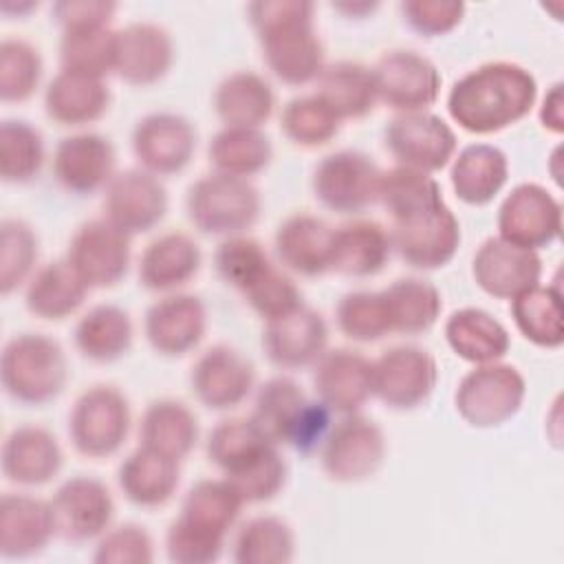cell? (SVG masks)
Segmentation results:
<instances>
[{"mask_svg": "<svg viewBox=\"0 0 564 564\" xmlns=\"http://www.w3.org/2000/svg\"><path fill=\"white\" fill-rule=\"evenodd\" d=\"M538 99L531 70L509 59L485 62L460 75L447 93V112L471 134H494L522 121Z\"/></svg>", "mask_w": 564, "mask_h": 564, "instance_id": "6da1fadb", "label": "cell"}, {"mask_svg": "<svg viewBox=\"0 0 564 564\" xmlns=\"http://www.w3.org/2000/svg\"><path fill=\"white\" fill-rule=\"evenodd\" d=\"M308 0H256L247 4L269 70L289 86L315 82L324 70V44Z\"/></svg>", "mask_w": 564, "mask_h": 564, "instance_id": "7a4b0ae2", "label": "cell"}, {"mask_svg": "<svg viewBox=\"0 0 564 564\" xmlns=\"http://www.w3.org/2000/svg\"><path fill=\"white\" fill-rule=\"evenodd\" d=\"M68 379L62 344L44 333H18L0 352V383L22 405H44L57 399Z\"/></svg>", "mask_w": 564, "mask_h": 564, "instance_id": "3957f363", "label": "cell"}, {"mask_svg": "<svg viewBox=\"0 0 564 564\" xmlns=\"http://www.w3.org/2000/svg\"><path fill=\"white\" fill-rule=\"evenodd\" d=\"M262 198L249 178L220 172L196 178L185 194L189 223L212 236H238L256 225Z\"/></svg>", "mask_w": 564, "mask_h": 564, "instance_id": "277c9868", "label": "cell"}, {"mask_svg": "<svg viewBox=\"0 0 564 564\" xmlns=\"http://www.w3.org/2000/svg\"><path fill=\"white\" fill-rule=\"evenodd\" d=\"M527 397V379L511 364H478L456 386L454 405L471 427H500L511 421Z\"/></svg>", "mask_w": 564, "mask_h": 564, "instance_id": "5b68a950", "label": "cell"}, {"mask_svg": "<svg viewBox=\"0 0 564 564\" xmlns=\"http://www.w3.org/2000/svg\"><path fill=\"white\" fill-rule=\"evenodd\" d=\"M132 414L128 397L110 383L86 388L68 412V438L88 458L117 454L130 432Z\"/></svg>", "mask_w": 564, "mask_h": 564, "instance_id": "8992f818", "label": "cell"}, {"mask_svg": "<svg viewBox=\"0 0 564 564\" xmlns=\"http://www.w3.org/2000/svg\"><path fill=\"white\" fill-rule=\"evenodd\" d=\"M381 172L361 150H335L313 167V196L335 214H359L379 200Z\"/></svg>", "mask_w": 564, "mask_h": 564, "instance_id": "52a82bcc", "label": "cell"}, {"mask_svg": "<svg viewBox=\"0 0 564 564\" xmlns=\"http://www.w3.org/2000/svg\"><path fill=\"white\" fill-rule=\"evenodd\" d=\"M383 458V430L359 412L344 414L335 425H330L319 447L322 469L335 482H361L377 474Z\"/></svg>", "mask_w": 564, "mask_h": 564, "instance_id": "ba28073f", "label": "cell"}, {"mask_svg": "<svg viewBox=\"0 0 564 564\" xmlns=\"http://www.w3.org/2000/svg\"><path fill=\"white\" fill-rule=\"evenodd\" d=\"M386 148L399 165L425 174L447 167L456 154V132L430 110L399 112L386 126Z\"/></svg>", "mask_w": 564, "mask_h": 564, "instance_id": "9c48e42d", "label": "cell"}, {"mask_svg": "<svg viewBox=\"0 0 564 564\" xmlns=\"http://www.w3.org/2000/svg\"><path fill=\"white\" fill-rule=\"evenodd\" d=\"M377 101L399 112L427 110L441 93V70L419 51H386L372 66Z\"/></svg>", "mask_w": 564, "mask_h": 564, "instance_id": "30bf717a", "label": "cell"}, {"mask_svg": "<svg viewBox=\"0 0 564 564\" xmlns=\"http://www.w3.org/2000/svg\"><path fill=\"white\" fill-rule=\"evenodd\" d=\"M436 381V359L414 344L392 346L372 361V397L392 410L419 408L430 399Z\"/></svg>", "mask_w": 564, "mask_h": 564, "instance_id": "8fae6325", "label": "cell"}, {"mask_svg": "<svg viewBox=\"0 0 564 564\" xmlns=\"http://www.w3.org/2000/svg\"><path fill=\"white\" fill-rule=\"evenodd\" d=\"M498 236L524 249L553 245L562 234V203L540 183H518L500 203Z\"/></svg>", "mask_w": 564, "mask_h": 564, "instance_id": "7c38bea8", "label": "cell"}, {"mask_svg": "<svg viewBox=\"0 0 564 564\" xmlns=\"http://www.w3.org/2000/svg\"><path fill=\"white\" fill-rule=\"evenodd\" d=\"M130 238L108 218H90L70 236L66 260L88 289L115 286L130 267Z\"/></svg>", "mask_w": 564, "mask_h": 564, "instance_id": "4fadbf2b", "label": "cell"}, {"mask_svg": "<svg viewBox=\"0 0 564 564\" xmlns=\"http://www.w3.org/2000/svg\"><path fill=\"white\" fill-rule=\"evenodd\" d=\"M392 249L412 269H441L460 247V223L443 203L427 212L394 220L390 229Z\"/></svg>", "mask_w": 564, "mask_h": 564, "instance_id": "5bb4252c", "label": "cell"}, {"mask_svg": "<svg viewBox=\"0 0 564 564\" xmlns=\"http://www.w3.org/2000/svg\"><path fill=\"white\" fill-rule=\"evenodd\" d=\"M194 123L172 110L143 115L132 130V152L141 170L154 176L183 172L196 152Z\"/></svg>", "mask_w": 564, "mask_h": 564, "instance_id": "9a60e30c", "label": "cell"}, {"mask_svg": "<svg viewBox=\"0 0 564 564\" xmlns=\"http://www.w3.org/2000/svg\"><path fill=\"white\" fill-rule=\"evenodd\" d=\"M55 518V531L68 542L97 540L110 529L115 500L108 485L95 476L66 478L48 500Z\"/></svg>", "mask_w": 564, "mask_h": 564, "instance_id": "2e32d148", "label": "cell"}, {"mask_svg": "<svg viewBox=\"0 0 564 564\" xmlns=\"http://www.w3.org/2000/svg\"><path fill=\"white\" fill-rule=\"evenodd\" d=\"M163 181L141 167L117 172L104 189V218L128 236L154 229L167 214Z\"/></svg>", "mask_w": 564, "mask_h": 564, "instance_id": "e0dca14e", "label": "cell"}, {"mask_svg": "<svg viewBox=\"0 0 564 564\" xmlns=\"http://www.w3.org/2000/svg\"><path fill=\"white\" fill-rule=\"evenodd\" d=\"M117 163L115 145L99 132L62 137L53 150V176L68 192L90 196L112 181Z\"/></svg>", "mask_w": 564, "mask_h": 564, "instance_id": "ac0fdd59", "label": "cell"}, {"mask_svg": "<svg viewBox=\"0 0 564 564\" xmlns=\"http://www.w3.org/2000/svg\"><path fill=\"white\" fill-rule=\"evenodd\" d=\"M256 368L238 348L229 344L209 346L198 355L189 372L196 399L209 410L240 405L253 390Z\"/></svg>", "mask_w": 564, "mask_h": 564, "instance_id": "d6986e66", "label": "cell"}, {"mask_svg": "<svg viewBox=\"0 0 564 564\" xmlns=\"http://www.w3.org/2000/svg\"><path fill=\"white\" fill-rule=\"evenodd\" d=\"M471 278L487 295L513 300L522 291L540 284L542 258L533 249L491 236L471 258Z\"/></svg>", "mask_w": 564, "mask_h": 564, "instance_id": "ffe728a7", "label": "cell"}, {"mask_svg": "<svg viewBox=\"0 0 564 564\" xmlns=\"http://www.w3.org/2000/svg\"><path fill=\"white\" fill-rule=\"evenodd\" d=\"M205 330L207 308L192 293H167L152 302L143 317L145 339L163 357L187 355L200 344Z\"/></svg>", "mask_w": 564, "mask_h": 564, "instance_id": "44dd1931", "label": "cell"}, {"mask_svg": "<svg viewBox=\"0 0 564 564\" xmlns=\"http://www.w3.org/2000/svg\"><path fill=\"white\" fill-rule=\"evenodd\" d=\"M174 62V42L167 29L150 20H137L117 29L115 75L130 86L161 82Z\"/></svg>", "mask_w": 564, "mask_h": 564, "instance_id": "7402d4cb", "label": "cell"}, {"mask_svg": "<svg viewBox=\"0 0 564 564\" xmlns=\"http://www.w3.org/2000/svg\"><path fill=\"white\" fill-rule=\"evenodd\" d=\"M326 319L306 304L267 319L262 330V350L267 359L284 370H297L315 364L326 350Z\"/></svg>", "mask_w": 564, "mask_h": 564, "instance_id": "603a6c76", "label": "cell"}, {"mask_svg": "<svg viewBox=\"0 0 564 564\" xmlns=\"http://www.w3.org/2000/svg\"><path fill=\"white\" fill-rule=\"evenodd\" d=\"M317 399L337 414H355L372 397V361L350 348L324 350L315 361Z\"/></svg>", "mask_w": 564, "mask_h": 564, "instance_id": "cb8c5ba5", "label": "cell"}, {"mask_svg": "<svg viewBox=\"0 0 564 564\" xmlns=\"http://www.w3.org/2000/svg\"><path fill=\"white\" fill-rule=\"evenodd\" d=\"M64 463L57 436L42 425L24 423L13 427L0 449L2 476L20 487H40L51 482Z\"/></svg>", "mask_w": 564, "mask_h": 564, "instance_id": "d4e9b609", "label": "cell"}, {"mask_svg": "<svg viewBox=\"0 0 564 564\" xmlns=\"http://www.w3.org/2000/svg\"><path fill=\"white\" fill-rule=\"evenodd\" d=\"M57 535L51 502L31 494L0 498V555L29 560L40 555Z\"/></svg>", "mask_w": 564, "mask_h": 564, "instance_id": "484cf974", "label": "cell"}, {"mask_svg": "<svg viewBox=\"0 0 564 564\" xmlns=\"http://www.w3.org/2000/svg\"><path fill=\"white\" fill-rule=\"evenodd\" d=\"M333 231L335 227L315 214L286 216L273 238L280 264L304 278L324 275L330 271Z\"/></svg>", "mask_w": 564, "mask_h": 564, "instance_id": "4316f807", "label": "cell"}, {"mask_svg": "<svg viewBox=\"0 0 564 564\" xmlns=\"http://www.w3.org/2000/svg\"><path fill=\"white\" fill-rule=\"evenodd\" d=\"M110 97L104 79L62 68L44 88V112L59 126L79 128L99 121L110 108Z\"/></svg>", "mask_w": 564, "mask_h": 564, "instance_id": "83f0119b", "label": "cell"}, {"mask_svg": "<svg viewBox=\"0 0 564 564\" xmlns=\"http://www.w3.org/2000/svg\"><path fill=\"white\" fill-rule=\"evenodd\" d=\"M181 460L139 445L117 471V482L126 500L143 509H156L172 500L181 482Z\"/></svg>", "mask_w": 564, "mask_h": 564, "instance_id": "f1b7e54d", "label": "cell"}, {"mask_svg": "<svg viewBox=\"0 0 564 564\" xmlns=\"http://www.w3.org/2000/svg\"><path fill=\"white\" fill-rule=\"evenodd\" d=\"M198 242L185 231H165L150 240L139 258V282L148 291H170L187 284L200 269Z\"/></svg>", "mask_w": 564, "mask_h": 564, "instance_id": "f546056e", "label": "cell"}, {"mask_svg": "<svg viewBox=\"0 0 564 564\" xmlns=\"http://www.w3.org/2000/svg\"><path fill=\"white\" fill-rule=\"evenodd\" d=\"M449 181L465 205H489L509 181V159L494 143H469L454 154Z\"/></svg>", "mask_w": 564, "mask_h": 564, "instance_id": "4dcf8cb0", "label": "cell"}, {"mask_svg": "<svg viewBox=\"0 0 564 564\" xmlns=\"http://www.w3.org/2000/svg\"><path fill=\"white\" fill-rule=\"evenodd\" d=\"M390 253V231L375 220L357 218L333 231L330 271L348 278H370L388 264Z\"/></svg>", "mask_w": 564, "mask_h": 564, "instance_id": "1f68e13d", "label": "cell"}, {"mask_svg": "<svg viewBox=\"0 0 564 564\" xmlns=\"http://www.w3.org/2000/svg\"><path fill=\"white\" fill-rule=\"evenodd\" d=\"M443 335L447 346L474 366L500 361L511 346L507 326L478 306L452 311L443 324Z\"/></svg>", "mask_w": 564, "mask_h": 564, "instance_id": "d6a6232c", "label": "cell"}, {"mask_svg": "<svg viewBox=\"0 0 564 564\" xmlns=\"http://www.w3.org/2000/svg\"><path fill=\"white\" fill-rule=\"evenodd\" d=\"M275 108L271 84L253 70L225 75L214 90V110L223 128H262Z\"/></svg>", "mask_w": 564, "mask_h": 564, "instance_id": "836d02e7", "label": "cell"}, {"mask_svg": "<svg viewBox=\"0 0 564 564\" xmlns=\"http://www.w3.org/2000/svg\"><path fill=\"white\" fill-rule=\"evenodd\" d=\"M132 337L130 313L110 302L90 306L73 328L75 348L95 364H110L123 357L132 346Z\"/></svg>", "mask_w": 564, "mask_h": 564, "instance_id": "e575fe53", "label": "cell"}, {"mask_svg": "<svg viewBox=\"0 0 564 564\" xmlns=\"http://www.w3.org/2000/svg\"><path fill=\"white\" fill-rule=\"evenodd\" d=\"M88 284L68 260H53L40 267L26 282L24 304L40 319H64L73 315L88 295Z\"/></svg>", "mask_w": 564, "mask_h": 564, "instance_id": "d590c367", "label": "cell"}, {"mask_svg": "<svg viewBox=\"0 0 564 564\" xmlns=\"http://www.w3.org/2000/svg\"><path fill=\"white\" fill-rule=\"evenodd\" d=\"M315 95L324 99L341 121L361 119L372 112L377 104L372 68L350 59L326 64L315 79Z\"/></svg>", "mask_w": 564, "mask_h": 564, "instance_id": "8d00e7d4", "label": "cell"}, {"mask_svg": "<svg viewBox=\"0 0 564 564\" xmlns=\"http://www.w3.org/2000/svg\"><path fill=\"white\" fill-rule=\"evenodd\" d=\"M198 443V419L178 399L148 403L139 423V445L183 460Z\"/></svg>", "mask_w": 564, "mask_h": 564, "instance_id": "74e56055", "label": "cell"}, {"mask_svg": "<svg viewBox=\"0 0 564 564\" xmlns=\"http://www.w3.org/2000/svg\"><path fill=\"white\" fill-rule=\"evenodd\" d=\"M390 333L419 335L430 330L443 311L441 291L423 278H399L381 291Z\"/></svg>", "mask_w": 564, "mask_h": 564, "instance_id": "f35d334b", "label": "cell"}, {"mask_svg": "<svg viewBox=\"0 0 564 564\" xmlns=\"http://www.w3.org/2000/svg\"><path fill=\"white\" fill-rule=\"evenodd\" d=\"M511 302V319L518 333L533 346L555 350L564 341L562 291L553 284H535Z\"/></svg>", "mask_w": 564, "mask_h": 564, "instance_id": "ab89813d", "label": "cell"}, {"mask_svg": "<svg viewBox=\"0 0 564 564\" xmlns=\"http://www.w3.org/2000/svg\"><path fill=\"white\" fill-rule=\"evenodd\" d=\"M242 505L245 500L227 478H203L187 489L178 518L196 529L227 538L229 529L240 516Z\"/></svg>", "mask_w": 564, "mask_h": 564, "instance_id": "60d3db41", "label": "cell"}, {"mask_svg": "<svg viewBox=\"0 0 564 564\" xmlns=\"http://www.w3.org/2000/svg\"><path fill=\"white\" fill-rule=\"evenodd\" d=\"M214 172L249 178L269 167L271 139L260 128H220L207 148Z\"/></svg>", "mask_w": 564, "mask_h": 564, "instance_id": "b9f144b4", "label": "cell"}, {"mask_svg": "<svg viewBox=\"0 0 564 564\" xmlns=\"http://www.w3.org/2000/svg\"><path fill=\"white\" fill-rule=\"evenodd\" d=\"M231 557L238 564H286L295 557L293 527L280 516H253L240 524Z\"/></svg>", "mask_w": 564, "mask_h": 564, "instance_id": "7bdbcfd3", "label": "cell"}, {"mask_svg": "<svg viewBox=\"0 0 564 564\" xmlns=\"http://www.w3.org/2000/svg\"><path fill=\"white\" fill-rule=\"evenodd\" d=\"M379 203L386 207L394 223L438 207L445 203V198L438 181L432 174L394 165L381 172Z\"/></svg>", "mask_w": 564, "mask_h": 564, "instance_id": "ee69618b", "label": "cell"}, {"mask_svg": "<svg viewBox=\"0 0 564 564\" xmlns=\"http://www.w3.org/2000/svg\"><path fill=\"white\" fill-rule=\"evenodd\" d=\"M306 401L308 397L295 379L278 375L267 379L258 388L251 419L267 434L269 441L280 445L286 443Z\"/></svg>", "mask_w": 564, "mask_h": 564, "instance_id": "f6af8a7d", "label": "cell"}, {"mask_svg": "<svg viewBox=\"0 0 564 564\" xmlns=\"http://www.w3.org/2000/svg\"><path fill=\"white\" fill-rule=\"evenodd\" d=\"M44 137L26 119L0 121V176L4 183H31L44 165Z\"/></svg>", "mask_w": 564, "mask_h": 564, "instance_id": "bcb514c9", "label": "cell"}, {"mask_svg": "<svg viewBox=\"0 0 564 564\" xmlns=\"http://www.w3.org/2000/svg\"><path fill=\"white\" fill-rule=\"evenodd\" d=\"M115 40L117 31L110 24L64 29L59 37L62 68L104 79L115 73Z\"/></svg>", "mask_w": 564, "mask_h": 564, "instance_id": "7dc6e473", "label": "cell"}, {"mask_svg": "<svg viewBox=\"0 0 564 564\" xmlns=\"http://www.w3.org/2000/svg\"><path fill=\"white\" fill-rule=\"evenodd\" d=\"M341 128V119L315 93L289 99L280 112L282 134L300 148L326 145Z\"/></svg>", "mask_w": 564, "mask_h": 564, "instance_id": "c3c4849f", "label": "cell"}, {"mask_svg": "<svg viewBox=\"0 0 564 564\" xmlns=\"http://www.w3.org/2000/svg\"><path fill=\"white\" fill-rule=\"evenodd\" d=\"M44 62L40 48L24 37L0 42V99L20 104L33 97L40 86Z\"/></svg>", "mask_w": 564, "mask_h": 564, "instance_id": "681fc988", "label": "cell"}, {"mask_svg": "<svg viewBox=\"0 0 564 564\" xmlns=\"http://www.w3.org/2000/svg\"><path fill=\"white\" fill-rule=\"evenodd\" d=\"M286 463L278 452V445H267L245 463L225 471V478L240 494L245 505L273 500L286 482Z\"/></svg>", "mask_w": 564, "mask_h": 564, "instance_id": "f907efd6", "label": "cell"}, {"mask_svg": "<svg viewBox=\"0 0 564 564\" xmlns=\"http://www.w3.org/2000/svg\"><path fill=\"white\" fill-rule=\"evenodd\" d=\"M267 445H275L267 434L253 423L251 416L225 419L212 427L207 434V456L225 474L236 465L245 463Z\"/></svg>", "mask_w": 564, "mask_h": 564, "instance_id": "816d5d0a", "label": "cell"}, {"mask_svg": "<svg viewBox=\"0 0 564 564\" xmlns=\"http://www.w3.org/2000/svg\"><path fill=\"white\" fill-rule=\"evenodd\" d=\"M271 264L273 262L267 249L256 238L245 234L223 238L214 251V267L218 278L240 293L258 282Z\"/></svg>", "mask_w": 564, "mask_h": 564, "instance_id": "f5cc1de1", "label": "cell"}, {"mask_svg": "<svg viewBox=\"0 0 564 564\" xmlns=\"http://www.w3.org/2000/svg\"><path fill=\"white\" fill-rule=\"evenodd\" d=\"M37 260V236L22 218L0 223V293L9 295L33 275Z\"/></svg>", "mask_w": 564, "mask_h": 564, "instance_id": "db71d44e", "label": "cell"}, {"mask_svg": "<svg viewBox=\"0 0 564 564\" xmlns=\"http://www.w3.org/2000/svg\"><path fill=\"white\" fill-rule=\"evenodd\" d=\"M335 322L341 335L352 341L370 344L390 333L381 291H348L337 300Z\"/></svg>", "mask_w": 564, "mask_h": 564, "instance_id": "11a10c76", "label": "cell"}, {"mask_svg": "<svg viewBox=\"0 0 564 564\" xmlns=\"http://www.w3.org/2000/svg\"><path fill=\"white\" fill-rule=\"evenodd\" d=\"M242 297L264 322L304 304L300 286L284 269H278L275 264H271L264 275L242 293Z\"/></svg>", "mask_w": 564, "mask_h": 564, "instance_id": "9f6ffc18", "label": "cell"}, {"mask_svg": "<svg viewBox=\"0 0 564 564\" xmlns=\"http://www.w3.org/2000/svg\"><path fill=\"white\" fill-rule=\"evenodd\" d=\"M93 560L97 564H150L154 560L152 535L134 522L110 527L97 538Z\"/></svg>", "mask_w": 564, "mask_h": 564, "instance_id": "6f0895ef", "label": "cell"}, {"mask_svg": "<svg viewBox=\"0 0 564 564\" xmlns=\"http://www.w3.org/2000/svg\"><path fill=\"white\" fill-rule=\"evenodd\" d=\"M225 538L174 518L165 533V553L174 564H212L223 555Z\"/></svg>", "mask_w": 564, "mask_h": 564, "instance_id": "680465c9", "label": "cell"}, {"mask_svg": "<svg viewBox=\"0 0 564 564\" xmlns=\"http://www.w3.org/2000/svg\"><path fill=\"white\" fill-rule=\"evenodd\" d=\"M399 9L412 31L423 37H438L460 24L467 7L460 0H405Z\"/></svg>", "mask_w": 564, "mask_h": 564, "instance_id": "91938a15", "label": "cell"}, {"mask_svg": "<svg viewBox=\"0 0 564 564\" xmlns=\"http://www.w3.org/2000/svg\"><path fill=\"white\" fill-rule=\"evenodd\" d=\"M330 414L333 410L319 399H308L286 438V445H291L297 454H311L319 449L330 430Z\"/></svg>", "mask_w": 564, "mask_h": 564, "instance_id": "94428289", "label": "cell"}, {"mask_svg": "<svg viewBox=\"0 0 564 564\" xmlns=\"http://www.w3.org/2000/svg\"><path fill=\"white\" fill-rule=\"evenodd\" d=\"M117 11L112 0H57L51 4V20L59 29L75 26H108Z\"/></svg>", "mask_w": 564, "mask_h": 564, "instance_id": "6125c7cd", "label": "cell"}, {"mask_svg": "<svg viewBox=\"0 0 564 564\" xmlns=\"http://www.w3.org/2000/svg\"><path fill=\"white\" fill-rule=\"evenodd\" d=\"M564 84L555 82L549 93L542 99L540 106V123L544 130L553 132V134H562L564 132V95H562Z\"/></svg>", "mask_w": 564, "mask_h": 564, "instance_id": "be15d7a7", "label": "cell"}, {"mask_svg": "<svg viewBox=\"0 0 564 564\" xmlns=\"http://www.w3.org/2000/svg\"><path fill=\"white\" fill-rule=\"evenodd\" d=\"M330 7L348 18H364L372 13L379 7V2L377 0H337Z\"/></svg>", "mask_w": 564, "mask_h": 564, "instance_id": "e7e4bbea", "label": "cell"}, {"mask_svg": "<svg viewBox=\"0 0 564 564\" xmlns=\"http://www.w3.org/2000/svg\"><path fill=\"white\" fill-rule=\"evenodd\" d=\"M35 7H37V2H18V4H13L11 0H2V4H0V9H2L4 13H11V11H15V13H26V11L35 9Z\"/></svg>", "mask_w": 564, "mask_h": 564, "instance_id": "03108f58", "label": "cell"}]
</instances>
